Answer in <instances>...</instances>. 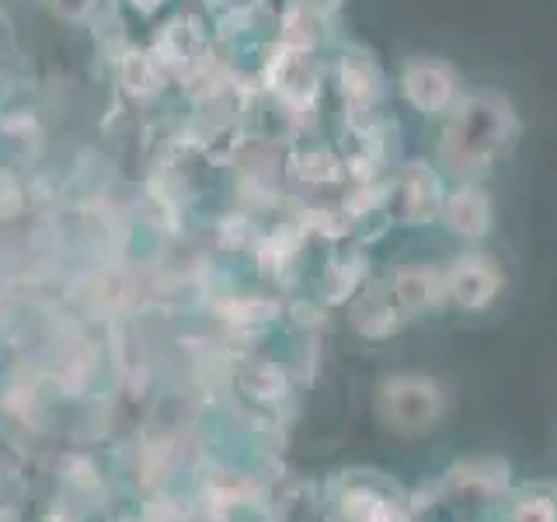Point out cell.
Wrapping results in <instances>:
<instances>
[{
    "instance_id": "obj_1",
    "label": "cell",
    "mask_w": 557,
    "mask_h": 522,
    "mask_svg": "<svg viewBox=\"0 0 557 522\" xmlns=\"http://www.w3.org/2000/svg\"><path fill=\"white\" fill-rule=\"evenodd\" d=\"M516 136V112L502 95L478 91L467 95L457 109H453L440 157L453 174H474L484 164H492L495 157L512 144Z\"/></svg>"
},
{
    "instance_id": "obj_2",
    "label": "cell",
    "mask_w": 557,
    "mask_h": 522,
    "mask_svg": "<svg viewBox=\"0 0 557 522\" xmlns=\"http://www.w3.org/2000/svg\"><path fill=\"white\" fill-rule=\"evenodd\" d=\"M327 522H414V498L376 470H348L331 481Z\"/></svg>"
},
{
    "instance_id": "obj_3",
    "label": "cell",
    "mask_w": 557,
    "mask_h": 522,
    "mask_svg": "<svg viewBox=\"0 0 557 522\" xmlns=\"http://www.w3.org/2000/svg\"><path fill=\"white\" fill-rule=\"evenodd\" d=\"M446 394L422 373H394L376 387V414L394 435H425L443 422Z\"/></svg>"
},
{
    "instance_id": "obj_4",
    "label": "cell",
    "mask_w": 557,
    "mask_h": 522,
    "mask_svg": "<svg viewBox=\"0 0 557 522\" xmlns=\"http://www.w3.org/2000/svg\"><path fill=\"white\" fill-rule=\"evenodd\" d=\"M443 278H446V300L470 313L492 307L505 286L502 261L487 251H467L460 258H453V265L443 272Z\"/></svg>"
},
{
    "instance_id": "obj_5",
    "label": "cell",
    "mask_w": 557,
    "mask_h": 522,
    "mask_svg": "<svg viewBox=\"0 0 557 522\" xmlns=\"http://www.w3.org/2000/svg\"><path fill=\"white\" fill-rule=\"evenodd\" d=\"M440 495L460 498V501H474V505L505 501V495H509V463H505L502 457L457 460L443 474Z\"/></svg>"
},
{
    "instance_id": "obj_6",
    "label": "cell",
    "mask_w": 557,
    "mask_h": 522,
    "mask_svg": "<svg viewBox=\"0 0 557 522\" xmlns=\"http://www.w3.org/2000/svg\"><path fill=\"white\" fill-rule=\"evenodd\" d=\"M443 202L446 196L440 174L429 171L425 164H408L391 188L387 213L397 223H429L435 213H443Z\"/></svg>"
},
{
    "instance_id": "obj_7",
    "label": "cell",
    "mask_w": 557,
    "mask_h": 522,
    "mask_svg": "<svg viewBox=\"0 0 557 522\" xmlns=\"http://www.w3.org/2000/svg\"><path fill=\"white\" fill-rule=\"evenodd\" d=\"M405 95L418 112L425 115H443L453 98H457V70L443 60H411L405 66Z\"/></svg>"
},
{
    "instance_id": "obj_8",
    "label": "cell",
    "mask_w": 557,
    "mask_h": 522,
    "mask_svg": "<svg viewBox=\"0 0 557 522\" xmlns=\"http://www.w3.org/2000/svg\"><path fill=\"white\" fill-rule=\"evenodd\" d=\"M387 289L405 318H414V313H425L446 303V278L443 269L435 265H400L394 269Z\"/></svg>"
},
{
    "instance_id": "obj_9",
    "label": "cell",
    "mask_w": 557,
    "mask_h": 522,
    "mask_svg": "<svg viewBox=\"0 0 557 522\" xmlns=\"http://www.w3.org/2000/svg\"><path fill=\"white\" fill-rule=\"evenodd\" d=\"M443 223L449 234H457L463 240H478L487 234L492 226V199L484 196V188L478 185H463L443 202Z\"/></svg>"
},
{
    "instance_id": "obj_10",
    "label": "cell",
    "mask_w": 557,
    "mask_h": 522,
    "mask_svg": "<svg viewBox=\"0 0 557 522\" xmlns=\"http://www.w3.org/2000/svg\"><path fill=\"white\" fill-rule=\"evenodd\" d=\"M405 313L397 310V303L391 300V289L387 286H370L362 289V296L352 307V324L359 327L362 338H394Z\"/></svg>"
},
{
    "instance_id": "obj_11",
    "label": "cell",
    "mask_w": 557,
    "mask_h": 522,
    "mask_svg": "<svg viewBox=\"0 0 557 522\" xmlns=\"http://www.w3.org/2000/svg\"><path fill=\"white\" fill-rule=\"evenodd\" d=\"M505 522H557V484H527L505 495Z\"/></svg>"
},
{
    "instance_id": "obj_12",
    "label": "cell",
    "mask_w": 557,
    "mask_h": 522,
    "mask_svg": "<svg viewBox=\"0 0 557 522\" xmlns=\"http://www.w3.org/2000/svg\"><path fill=\"white\" fill-rule=\"evenodd\" d=\"M240 383H244V394H248L251 400H258V405H275V400H283L289 390V380L283 373V365L269 362V359H258L251 365H244Z\"/></svg>"
}]
</instances>
